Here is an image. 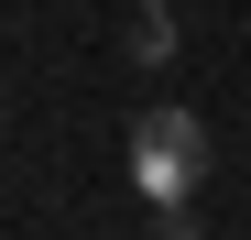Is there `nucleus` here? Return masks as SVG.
I'll use <instances>...</instances> for the list:
<instances>
[{"instance_id":"obj_1","label":"nucleus","mask_w":251,"mask_h":240,"mask_svg":"<svg viewBox=\"0 0 251 240\" xmlns=\"http://www.w3.org/2000/svg\"><path fill=\"white\" fill-rule=\"evenodd\" d=\"M131 186L153 196V208H186V196L207 186V120L175 109V98H153L131 120Z\"/></svg>"},{"instance_id":"obj_2","label":"nucleus","mask_w":251,"mask_h":240,"mask_svg":"<svg viewBox=\"0 0 251 240\" xmlns=\"http://www.w3.org/2000/svg\"><path fill=\"white\" fill-rule=\"evenodd\" d=\"M131 55H142V66H164V55H175V22H164V11H142V33H131Z\"/></svg>"},{"instance_id":"obj_3","label":"nucleus","mask_w":251,"mask_h":240,"mask_svg":"<svg viewBox=\"0 0 251 240\" xmlns=\"http://www.w3.org/2000/svg\"><path fill=\"white\" fill-rule=\"evenodd\" d=\"M153 240H197V218L186 208H153Z\"/></svg>"},{"instance_id":"obj_4","label":"nucleus","mask_w":251,"mask_h":240,"mask_svg":"<svg viewBox=\"0 0 251 240\" xmlns=\"http://www.w3.org/2000/svg\"><path fill=\"white\" fill-rule=\"evenodd\" d=\"M142 11H175V0H142Z\"/></svg>"}]
</instances>
